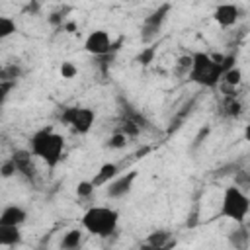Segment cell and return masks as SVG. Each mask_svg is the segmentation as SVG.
<instances>
[{
	"label": "cell",
	"instance_id": "6da1fadb",
	"mask_svg": "<svg viewBox=\"0 0 250 250\" xmlns=\"http://www.w3.org/2000/svg\"><path fill=\"white\" fill-rule=\"evenodd\" d=\"M62 150H64V139L51 127H43L35 131L29 139V152L39 160H43L51 170L61 162Z\"/></svg>",
	"mask_w": 250,
	"mask_h": 250
},
{
	"label": "cell",
	"instance_id": "7a4b0ae2",
	"mask_svg": "<svg viewBox=\"0 0 250 250\" xmlns=\"http://www.w3.org/2000/svg\"><path fill=\"white\" fill-rule=\"evenodd\" d=\"M223 55H209L203 51H197L191 55V68L188 72V78L203 88H215L223 80Z\"/></svg>",
	"mask_w": 250,
	"mask_h": 250
},
{
	"label": "cell",
	"instance_id": "3957f363",
	"mask_svg": "<svg viewBox=\"0 0 250 250\" xmlns=\"http://www.w3.org/2000/svg\"><path fill=\"white\" fill-rule=\"evenodd\" d=\"M117 223H119V213L113 207H105V205H94V207L86 209L82 215L84 230H88L90 234H96V236L113 234L117 229Z\"/></svg>",
	"mask_w": 250,
	"mask_h": 250
},
{
	"label": "cell",
	"instance_id": "277c9868",
	"mask_svg": "<svg viewBox=\"0 0 250 250\" xmlns=\"http://www.w3.org/2000/svg\"><path fill=\"white\" fill-rule=\"evenodd\" d=\"M250 211V197L248 193H244L242 189H238L236 186H229L223 193V201H221V217L242 225L246 215Z\"/></svg>",
	"mask_w": 250,
	"mask_h": 250
},
{
	"label": "cell",
	"instance_id": "5b68a950",
	"mask_svg": "<svg viewBox=\"0 0 250 250\" xmlns=\"http://www.w3.org/2000/svg\"><path fill=\"white\" fill-rule=\"evenodd\" d=\"M61 119H62V123H66L74 133L86 135V133L92 129V125H94L96 113H94V109H90V107H64V111L61 113Z\"/></svg>",
	"mask_w": 250,
	"mask_h": 250
},
{
	"label": "cell",
	"instance_id": "8992f818",
	"mask_svg": "<svg viewBox=\"0 0 250 250\" xmlns=\"http://www.w3.org/2000/svg\"><path fill=\"white\" fill-rule=\"evenodd\" d=\"M168 10H170V6H168V4H162L156 12H152L150 16L145 18L143 29H141V39H143L145 43H150V41L160 33V27H162V23H164V20H166Z\"/></svg>",
	"mask_w": 250,
	"mask_h": 250
},
{
	"label": "cell",
	"instance_id": "52a82bcc",
	"mask_svg": "<svg viewBox=\"0 0 250 250\" xmlns=\"http://www.w3.org/2000/svg\"><path fill=\"white\" fill-rule=\"evenodd\" d=\"M109 49H111V37L104 29H94L84 39V51L90 53V55H94V57L107 55Z\"/></svg>",
	"mask_w": 250,
	"mask_h": 250
},
{
	"label": "cell",
	"instance_id": "ba28073f",
	"mask_svg": "<svg viewBox=\"0 0 250 250\" xmlns=\"http://www.w3.org/2000/svg\"><path fill=\"white\" fill-rule=\"evenodd\" d=\"M135 180H137V170H129V172L117 176L113 182H109V184L105 186L107 197H109V199H119V197L127 195V193L131 191Z\"/></svg>",
	"mask_w": 250,
	"mask_h": 250
},
{
	"label": "cell",
	"instance_id": "9c48e42d",
	"mask_svg": "<svg viewBox=\"0 0 250 250\" xmlns=\"http://www.w3.org/2000/svg\"><path fill=\"white\" fill-rule=\"evenodd\" d=\"M240 18V10L236 4H219L213 10V20L221 25V27H230L238 21Z\"/></svg>",
	"mask_w": 250,
	"mask_h": 250
},
{
	"label": "cell",
	"instance_id": "30bf717a",
	"mask_svg": "<svg viewBox=\"0 0 250 250\" xmlns=\"http://www.w3.org/2000/svg\"><path fill=\"white\" fill-rule=\"evenodd\" d=\"M27 219V211L20 205H6L0 213V225L8 227H21Z\"/></svg>",
	"mask_w": 250,
	"mask_h": 250
},
{
	"label": "cell",
	"instance_id": "8fae6325",
	"mask_svg": "<svg viewBox=\"0 0 250 250\" xmlns=\"http://www.w3.org/2000/svg\"><path fill=\"white\" fill-rule=\"evenodd\" d=\"M117 176H119V166H117L115 162H105V164H102L100 170L94 174L92 184H94V188H104V186H107L109 182H113Z\"/></svg>",
	"mask_w": 250,
	"mask_h": 250
},
{
	"label": "cell",
	"instance_id": "7c38bea8",
	"mask_svg": "<svg viewBox=\"0 0 250 250\" xmlns=\"http://www.w3.org/2000/svg\"><path fill=\"white\" fill-rule=\"evenodd\" d=\"M227 240H229V244H230L232 250H248V248H250V230H248V229L244 227V223H242V225H238L234 230L229 232Z\"/></svg>",
	"mask_w": 250,
	"mask_h": 250
},
{
	"label": "cell",
	"instance_id": "4fadbf2b",
	"mask_svg": "<svg viewBox=\"0 0 250 250\" xmlns=\"http://www.w3.org/2000/svg\"><path fill=\"white\" fill-rule=\"evenodd\" d=\"M31 152L29 150H16L14 154H12V160H14V164H16V168H18V172H21L23 176H27V178H31L33 176V164H31Z\"/></svg>",
	"mask_w": 250,
	"mask_h": 250
},
{
	"label": "cell",
	"instance_id": "5bb4252c",
	"mask_svg": "<svg viewBox=\"0 0 250 250\" xmlns=\"http://www.w3.org/2000/svg\"><path fill=\"white\" fill-rule=\"evenodd\" d=\"M20 242H21V230H20V227L0 225V244L2 246H16Z\"/></svg>",
	"mask_w": 250,
	"mask_h": 250
},
{
	"label": "cell",
	"instance_id": "9a60e30c",
	"mask_svg": "<svg viewBox=\"0 0 250 250\" xmlns=\"http://www.w3.org/2000/svg\"><path fill=\"white\" fill-rule=\"evenodd\" d=\"M80 244H82V230L80 229H70L61 238V250H78Z\"/></svg>",
	"mask_w": 250,
	"mask_h": 250
},
{
	"label": "cell",
	"instance_id": "2e32d148",
	"mask_svg": "<svg viewBox=\"0 0 250 250\" xmlns=\"http://www.w3.org/2000/svg\"><path fill=\"white\" fill-rule=\"evenodd\" d=\"M146 244L156 246V248H166V246H174V240L170 242V232H168V230L158 229V230H152V232L148 234Z\"/></svg>",
	"mask_w": 250,
	"mask_h": 250
},
{
	"label": "cell",
	"instance_id": "e0dca14e",
	"mask_svg": "<svg viewBox=\"0 0 250 250\" xmlns=\"http://www.w3.org/2000/svg\"><path fill=\"white\" fill-rule=\"evenodd\" d=\"M16 33V21L10 16H0V39H8Z\"/></svg>",
	"mask_w": 250,
	"mask_h": 250
},
{
	"label": "cell",
	"instance_id": "ac0fdd59",
	"mask_svg": "<svg viewBox=\"0 0 250 250\" xmlns=\"http://www.w3.org/2000/svg\"><path fill=\"white\" fill-rule=\"evenodd\" d=\"M223 80H225V84H229V86H238V84L242 82V70H240L238 66H232L230 70H227V72L223 74Z\"/></svg>",
	"mask_w": 250,
	"mask_h": 250
},
{
	"label": "cell",
	"instance_id": "d6986e66",
	"mask_svg": "<svg viewBox=\"0 0 250 250\" xmlns=\"http://www.w3.org/2000/svg\"><path fill=\"white\" fill-rule=\"evenodd\" d=\"M232 186H236V188L242 189L244 193L250 191V172H246V170L236 172V174H234V184H232Z\"/></svg>",
	"mask_w": 250,
	"mask_h": 250
},
{
	"label": "cell",
	"instance_id": "ffe728a7",
	"mask_svg": "<svg viewBox=\"0 0 250 250\" xmlns=\"http://www.w3.org/2000/svg\"><path fill=\"white\" fill-rule=\"evenodd\" d=\"M20 66L16 64H10V66H4L0 70V82H16V78L20 76Z\"/></svg>",
	"mask_w": 250,
	"mask_h": 250
},
{
	"label": "cell",
	"instance_id": "44dd1931",
	"mask_svg": "<svg viewBox=\"0 0 250 250\" xmlns=\"http://www.w3.org/2000/svg\"><path fill=\"white\" fill-rule=\"evenodd\" d=\"M127 145V135L125 133H113L109 139H107V143H105V146H109V148H123Z\"/></svg>",
	"mask_w": 250,
	"mask_h": 250
},
{
	"label": "cell",
	"instance_id": "7402d4cb",
	"mask_svg": "<svg viewBox=\"0 0 250 250\" xmlns=\"http://www.w3.org/2000/svg\"><path fill=\"white\" fill-rule=\"evenodd\" d=\"M94 184H92V180H82V182H78L76 184V195L78 197H90L92 193H94Z\"/></svg>",
	"mask_w": 250,
	"mask_h": 250
},
{
	"label": "cell",
	"instance_id": "603a6c76",
	"mask_svg": "<svg viewBox=\"0 0 250 250\" xmlns=\"http://www.w3.org/2000/svg\"><path fill=\"white\" fill-rule=\"evenodd\" d=\"M78 74V68L70 62V61H64L62 64H61V76L62 78H74Z\"/></svg>",
	"mask_w": 250,
	"mask_h": 250
},
{
	"label": "cell",
	"instance_id": "cb8c5ba5",
	"mask_svg": "<svg viewBox=\"0 0 250 250\" xmlns=\"http://www.w3.org/2000/svg\"><path fill=\"white\" fill-rule=\"evenodd\" d=\"M16 172H18V168H16V164H14L12 158L2 162V166H0V176H2V178H10V176H14Z\"/></svg>",
	"mask_w": 250,
	"mask_h": 250
},
{
	"label": "cell",
	"instance_id": "d4e9b609",
	"mask_svg": "<svg viewBox=\"0 0 250 250\" xmlns=\"http://www.w3.org/2000/svg\"><path fill=\"white\" fill-rule=\"evenodd\" d=\"M152 53H154V49H148V51H145V53L139 57V61H141L143 64H148V62H150V59H152Z\"/></svg>",
	"mask_w": 250,
	"mask_h": 250
},
{
	"label": "cell",
	"instance_id": "484cf974",
	"mask_svg": "<svg viewBox=\"0 0 250 250\" xmlns=\"http://www.w3.org/2000/svg\"><path fill=\"white\" fill-rule=\"evenodd\" d=\"M168 248H170V246H166V248H156V246H150V244H146V242H145L139 250H168Z\"/></svg>",
	"mask_w": 250,
	"mask_h": 250
},
{
	"label": "cell",
	"instance_id": "4316f807",
	"mask_svg": "<svg viewBox=\"0 0 250 250\" xmlns=\"http://www.w3.org/2000/svg\"><path fill=\"white\" fill-rule=\"evenodd\" d=\"M244 141H248L250 143V121L246 123V127H244Z\"/></svg>",
	"mask_w": 250,
	"mask_h": 250
}]
</instances>
